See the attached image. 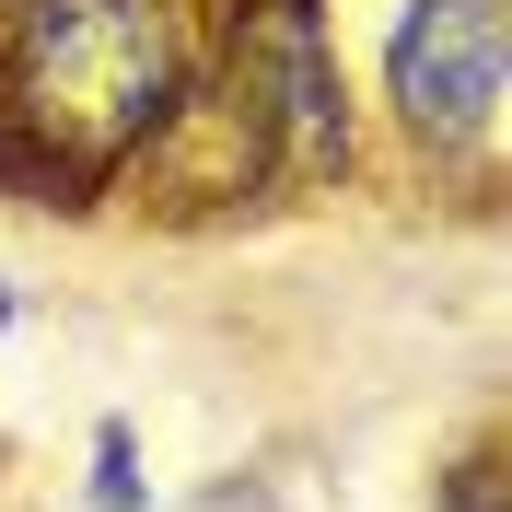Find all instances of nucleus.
Wrapping results in <instances>:
<instances>
[{
	"instance_id": "3",
	"label": "nucleus",
	"mask_w": 512,
	"mask_h": 512,
	"mask_svg": "<svg viewBox=\"0 0 512 512\" xmlns=\"http://www.w3.org/2000/svg\"><path fill=\"white\" fill-rule=\"evenodd\" d=\"M501 0H408L384 35V94L431 152H466L501 128Z\"/></svg>"
},
{
	"instance_id": "5",
	"label": "nucleus",
	"mask_w": 512,
	"mask_h": 512,
	"mask_svg": "<svg viewBox=\"0 0 512 512\" xmlns=\"http://www.w3.org/2000/svg\"><path fill=\"white\" fill-rule=\"evenodd\" d=\"M443 512H501V466H489V454H466V466L443 478Z\"/></svg>"
},
{
	"instance_id": "4",
	"label": "nucleus",
	"mask_w": 512,
	"mask_h": 512,
	"mask_svg": "<svg viewBox=\"0 0 512 512\" xmlns=\"http://www.w3.org/2000/svg\"><path fill=\"white\" fill-rule=\"evenodd\" d=\"M94 512H152V478H140V431L105 419L94 431Z\"/></svg>"
},
{
	"instance_id": "2",
	"label": "nucleus",
	"mask_w": 512,
	"mask_h": 512,
	"mask_svg": "<svg viewBox=\"0 0 512 512\" xmlns=\"http://www.w3.org/2000/svg\"><path fill=\"white\" fill-rule=\"evenodd\" d=\"M233 117L268 163L291 175H326L350 163V94H338V59H326V24L303 0H256L245 35H233Z\"/></svg>"
},
{
	"instance_id": "1",
	"label": "nucleus",
	"mask_w": 512,
	"mask_h": 512,
	"mask_svg": "<svg viewBox=\"0 0 512 512\" xmlns=\"http://www.w3.org/2000/svg\"><path fill=\"white\" fill-rule=\"evenodd\" d=\"M187 105L175 0H24L0 35V187L35 210H82L163 117Z\"/></svg>"
}]
</instances>
